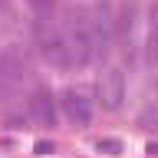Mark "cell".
Wrapping results in <instances>:
<instances>
[{
    "label": "cell",
    "mask_w": 158,
    "mask_h": 158,
    "mask_svg": "<svg viewBox=\"0 0 158 158\" xmlns=\"http://www.w3.org/2000/svg\"><path fill=\"white\" fill-rule=\"evenodd\" d=\"M63 112H66L69 122H76V125H89V122H92V106H89V99L82 96L79 89L63 92Z\"/></svg>",
    "instance_id": "obj_3"
},
{
    "label": "cell",
    "mask_w": 158,
    "mask_h": 158,
    "mask_svg": "<svg viewBox=\"0 0 158 158\" xmlns=\"http://www.w3.org/2000/svg\"><path fill=\"white\" fill-rule=\"evenodd\" d=\"M142 125L145 128H158V115L155 112H145V115H142Z\"/></svg>",
    "instance_id": "obj_10"
},
{
    "label": "cell",
    "mask_w": 158,
    "mask_h": 158,
    "mask_svg": "<svg viewBox=\"0 0 158 158\" xmlns=\"http://www.w3.org/2000/svg\"><path fill=\"white\" fill-rule=\"evenodd\" d=\"M40 46H43V53H46V59H49V63H56V66H69L73 53H69V43H66V36L40 30Z\"/></svg>",
    "instance_id": "obj_5"
},
{
    "label": "cell",
    "mask_w": 158,
    "mask_h": 158,
    "mask_svg": "<svg viewBox=\"0 0 158 158\" xmlns=\"http://www.w3.org/2000/svg\"><path fill=\"white\" fill-rule=\"evenodd\" d=\"M66 43H69V53H73V59H76V63H92V56L102 49V46H99V36H96L92 20L79 17V13H73V20H69Z\"/></svg>",
    "instance_id": "obj_1"
},
{
    "label": "cell",
    "mask_w": 158,
    "mask_h": 158,
    "mask_svg": "<svg viewBox=\"0 0 158 158\" xmlns=\"http://www.w3.org/2000/svg\"><path fill=\"white\" fill-rule=\"evenodd\" d=\"M96 148H99V152H106V155H118V152H122V142H115V138H112V142H109V138H102Z\"/></svg>",
    "instance_id": "obj_7"
},
{
    "label": "cell",
    "mask_w": 158,
    "mask_h": 158,
    "mask_svg": "<svg viewBox=\"0 0 158 158\" xmlns=\"http://www.w3.org/2000/svg\"><path fill=\"white\" fill-rule=\"evenodd\" d=\"M53 142H36V155H49V152H53Z\"/></svg>",
    "instance_id": "obj_11"
},
{
    "label": "cell",
    "mask_w": 158,
    "mask_h": 158,
    "mask_svg": "<svg viewBox=\"0 0 158 158\" xmlns=\"http://www.w3.org/2000/svg\"><path fill=\"white\" fill-rule=\"evenodd\" d=\"M30 118L40 125H53L56 122V99L49 96V89H36L30 96Z\"/></svg>",
    "instance_id": "obj_4"
},
{
    "label": "cell",
    "mask_w": 158,
    "mask_h": 158,
    "mask_svg": "<svg viewBox=\"0 0 158 158\" xmlns=\"http://www.w3.org/2000/svg\"><path fill=\"white\" fill-rule=\"evenodd\" d=\"M99 102L109 112L122 109V102H125V76H122V69L112 66V69H106L99 76Z\"/></svg>",
    "instance_id": "obj_2"
},
{
    "label": "cell",
    "mask_w": 158,
    "mask_h": 158,
    "mask_svg": "<svg viewBox=\"0 0 158 158\" xmlns=\"http://www.w3.org/2000/svg\"><path fill=\"white\" fill-rule=\"evenodd\" d=\"M30 7L36 10V13H46V10L53 7V0H30Z\"/></svg>",
    "instance_id": "obj_9"
},
{
    "label": "cell",
    "mask_w": 158,
    "mask_h": 158,
    "mask_svg": "<svg viewBox=\"0 0 158 158\" xmlns=\"http://www.w3.org/2000/svg\"><path fill=\"white\" fill-rule=\"evenodd\" d=\"M23 82V66H20V59L13 53H0V86H20Z\"/></svg>",
    "instance_id": "obj_6"
},
{
    "label": "cell",
    "mask_w": 158,
    "mask_h": 158,
    "mask_svg": "<svg viewBox=\"0 0 158 158\" xmlns=\"http://www.w3.org/2000/svg\"><path fill=\"white\" fill-rule=\"evenodd\" d=\"M148 59L158 63V23H155V30H152V36H148Z\"/></svg>",
    "instance_id": "obj_8"
}]
</instances>
